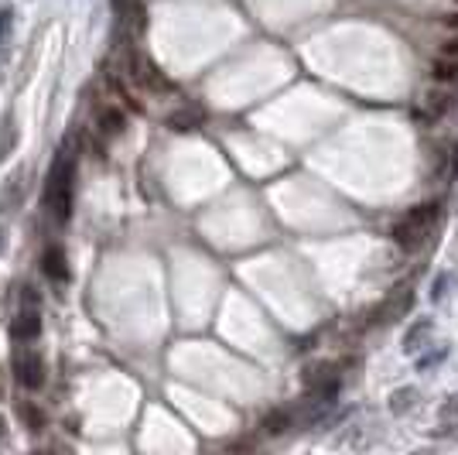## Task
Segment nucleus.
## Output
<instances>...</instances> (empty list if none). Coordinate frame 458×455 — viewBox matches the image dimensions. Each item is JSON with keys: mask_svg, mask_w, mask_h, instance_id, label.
Wrapping results in <instances>:
<instances>
[{"mask_svg": "<svg viewBox=\"0 0 458 455\" xmlns=\"http://www.w3.org/2000/svg\"><path fill=\"white\" fill-rule=\"evenodd\" d=\"M438 216H441V205L438 203H424V205H414L408 216L397 223V227L390 229V236H393V243L401 247V251H414V247H421V240L428 236L438 223Z\"/></svg>", "mask_w": 458, "mask_h": 455, "instance_id": "obj_1", "label": "nucleus"}, {"mask_svg": "<svg viewBox=\"0 0 458 455\" xmlns=\"http://www.w3.org/2000/svg\"><path fill=\"white\" fill-rule=\"evenodd\" d=\"M127 76L130 82H134L137 89H144V93H175V86L168 82V76L154 66L144 51H137V49L127 55Z\"/></svg>", "mask_w": 458, "mask_h": 455, "instance_id": "obj_2", "label": "nucleus"}, {"mask_svg": "<svg viewBox=\"0 0 458 455\" xmlns=\"http://www.w3.org/2000/svg\"><path fill=\"white\" fill-rule=\"evenodd\" d=\"M73 175H76L73 161H62V158L55 161V168L49 175V203L62 223L73 216Z\"/></svg>", "mask_w": 458, "mask_h": 455, "instance_id": "obj_3", "label": "nucleus"}, {"mask_svg": "<svg viewBox=\"0 0 458 455\" xmlns=\"http://www.w3.org/2000/svg\"><path fill=\"white\" fill-rule=\"evenodd\" d=\"M14 380L25 390H42L45 387V359L34 350H18L14 353Z\"/></svg>", "mask_w": 458, "mask_h": 455, "instance_id": "obj_4", "label": "nucleus"}, {"mask_svg": "<svg viewBox=\"0 0 458 455\" xmlns=\"http://www.w3.org/2000/svg\"><path fill=\"white\" fill-rule=\"evenodd\" d=\"M42 335V312L38 305H25V312L18 319H11V339L14 343H31Z\"/></svg>", "mask_w": 458, "mask_h": 455, "instance_id": "obj_5", "label": "nucleus"}, {"mask_svg": "<svg viewBox=\"0 0 458 455\" xmlns=\"http://www.w3.org/2000/svg\"><path fill=\"white\" fill-rule=\"evenodd\" d=\"M455 106V96H452V86H438L431 89L428 96H424V113L417 110V120L424 117V120H434V117H445L448 110Z\"/></svg>", "mask_w": 458, "mask_h": 455, "instance_id": "obj_6", "label": "nucleus"}, {"mask_svg": "<svg viewBox=\"0 0 458 455\" xmlns=\"http://www.w3.org/2000/svg\"><path fill=\"white\" fill-rule=\"evenodd\" d=\"M42 271H45V278L55 281V284H62V281H69V260H65V251L62 247H45L42 253Z\"/></svg>", "mask_w": 458, "mask_h": 455, "instance_id": "obj_7", "label": "nucleus"}, {"mask_svg": "<svg viewBox=\"0 0 458 455\" xmlns=\"http://www.w3.org/2000/svg\"><path fill=\"white\" fill-rule=\"evenodd\" d=\"M96 127H100L106 137H120L127 130V113L120 106H103L100 117H96Z\"/></svg>", "mask_w": 458, "mask_h": 455, "instance_id": "obj_8", "label": "nucleus"}, {"mask_svg": "<svg viewBox=\"0 0 458 455\" xmlns=\"http://www.w3.org/2000/svg\"><path fill=\"white\" fill-rule=\"evenodd\" d=\"M431 76L438 86H458V58H448V55L434 58Z\"/></svg>", "mask_w": 458, "mask_h": 455, "instance_id": "obj_9", "label": "nucleus"}, {"mask_svg": "<svg viewBox=\"0 0 458 455\" xmlns=\"http://www.w3.org/2000/svg\"><path fill=\"white\" fill-rule=\"evenodd\" d=\"M205 117L199 113V110H179V113H172L168 117V127L172 130H179V134H185V130H195V127H202Z\"/></svg>", "mask_w": 458, "mask_h": 455, "instance_id": "obj_10", "label": "nucleus"}, {"mask_svg": "<svg viewBox=\"0 0 458 455\" xmlns=\"http://www.w3.org/2000/svg\"><path fill=\"white\" fill-rule=\"evenodd\" d=\"M18 414H21V421H25L27 431H45V425H49V414L42 411L38 405H21L18 407Z\"/></svg>", "mask_w": 458, "mask_h": 455, "instance_id": "obj_11", "label": "nucleus"}, {"mask_svg": "<svg viewBox=\"0 0 458 455\" xmlns=\"http://www.w3.org/2000/svg\"><path fill=\"white\" fill-rule=\"evenodd\" d=\"M287 425H291V414L287 411H274V414L263 418V435H280V431H287Z\"/></svg>", "mask_w": 458, "mask_h": 455, "instance_id": "obj_12", "label": "nucleus"}, {"mask_svg": "<svg viewBox=\"0 0 458 455\" xmlns=\"http://www.w3.org/2000/svg\"><path fill=\"white\" fill-rule=\"evenodd\" d=\"M428 332H431V322H424V326H417V329L410 332V335H408V353H414V350H417V339H424Z\"/></svg>", "mask_w": 458, "mask_h": 455, "instance_id": "obj_13", "label": "nucleus"}, {"mask_svg": "<svg viewBox=\"0 0 458 455\" xmlns=\"http://www.w3.org/2000/svg\"><path fill=\"white\" fill-rule=\"evenodd\" d=\"M11 18H14V11H11V7H0V38L7 35V27H11Z\"/></svg>", "mask_w": 458, "mask_h": 455, "instance_id": "obj_14", "label": "nucleus"}, {"mask_svg": "<svg viewBox=\"0 0 458 455\" xmlns=\"http://www.w3.org/2000/svg\"><path fill=\"white\" fill-rule=\"evenodd\" d=\"M441 51H445L448 58H458V35H455V38H448V42L441 45Z\"/></svg>", "mask_w": 458, "mask_h": 455, "instance_id": "obj_15", "label": "nucleus"}, {"mask_svg": "<svg viewBox=\"0 0 458 455\" xmlns=\"http://www.w3.org/2000/svg\"><path fill=\"white\" fill-rule=\"evenodd\" d=\"M445 27H448V31H458V14H445Z\"/></svg>", "mask_w": 458, "mask_h": 455, "instance_id": "obj_16", "label": "nucleus"}, {"mask_svg": "<svg viewBox=\"0 0 458 455\" xmlns=\"http://www.w3.org/2000/svg\"><path fill=\"white\" fill-rule=\"evenodd\" d=\"M4 425H7V421H4V414H0V438H4Z\"/></svg>", "mask_w": 458, "mask_h": 455, "instance_id": "obj_17", "label": "nucleus"}]
</instances>
